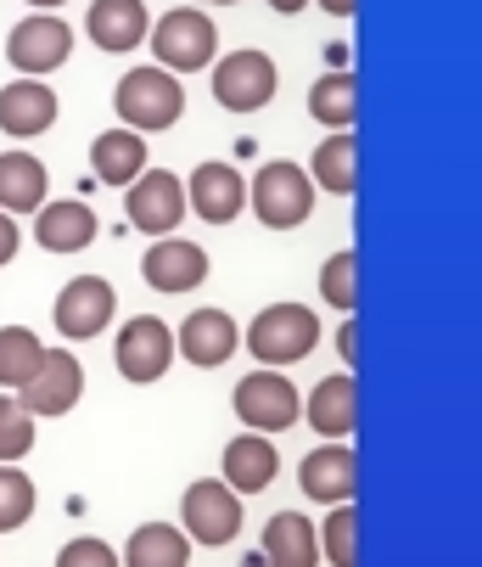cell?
<instances>
[{
	"instance_id": "obj_1",
	"label": "cell",
	"mask_w": 482,
	"mask_h": 567,
	"mask_svg": "<svg viewBox=\"0 0 482 567\" xmlns=\"http://www.w3.org/2000/svg\"><path fill=\"white\" fill-rule=\"evenodd\" d=\"M118 118H124V130H135V135H151V130H169V124H180V113H186V91H180V79L175 73H164V68H129L124 79H118Z\"/></svg>"
},
{
	"instance_id": "obj_2",
	"label": "cell",
	"mask_w": 482,
	"mask_h": 567,
	"mask_svg": "<svg viewBox=\"0 0 482 567\" xmlns=\"http://www.w3.org/2000/svg\"><path fill=\"white\" fill-rule=\"evenodd\" d=\"M151 51H157V68L164 73H197L219 56V23L202 12V7H175L164 12L151 29H146Z\"/></svg>"
},
{
	"instance_id": "obj_3",
	"label": "cell",
	"mask_w": 482,
	"mask_h": 567,
	"mask_svg": "<svg viewBox=\"0 0 482 567\" xmlns=\"http://www.w3.org/2000/svg\"><path fill=\"white\" fill-rule=\"evenodd\" d=\"M314 343H319V320L303 303H270V309L253 315V327H248V349L270 371L275 365H297L303 354H314Z\"/></svg>"
},
{
	"instance_id": "obj_4",
	"label": "cell",
	"mask_w": 482,
	"mask_h": 567,
	"mask_svg": "<svg viewBox=\"0 0 482 567\" xmlns=\"http://www.w3.org/2000/svg\"><path fill=\"white\" fill-rule=\"evenodd\" d=\"M281 91V73L264 51H230L213 62V102L224 113H259Z\"/></svg>"
},
{
	"instance_id": "obj_5",
	"label": "cell",
	"mask_w": 482,
	"mask_h": 567,
	"mask_svg": "<svg viewBox=\"0 0 482 567\" xmlns=\"http://www.w3.org/2000/svg\"><path fill=\"white\" fill-rule=\"evenodd\" d=\"M230 404H235V416L248 422V433H286L297 416H303V399H297V388L281 377V371H253V377H241L235 382V393H230Z\"/></svg>"
},
{
	"instance_id": "obj_6",
	"label": "cell",
	"mask_w": 482,
	"mask_h": 567,
	"mask_svg": "<svg viewBox=\"0 0 482 567\" xmlns=\"http://www.w3.org/2000/svg\"><path fill=\"white\" fill-rule=\"evenodd\" d=\"M248 203H253L259 225H270V230H292V225L308 219V208H314V186H308V175H303L297 164H264V169L253 175V186H248Z\"/></svg>"
},
{
	"instance_id": "obj_7",
	"label": "cell",
	"mask_w": 482,
	"mask_h": 567,
	"mask_svg": "<svg viewBox=\"0 0 482 567\" xmlns=\"http://www.w3.org/2000/svg\"><path fill=\"white\" fill-rule=\"evenodd\" d=\"M113 309H118L113 281H102V276H73V281L56 292L51 320H56V332H62L67 343H85V338H102V332L113 327Z\"/></svg>"
},
{
	"instance_id": "obj_8",
	"label": "cell",
	"mask_w": 482,
	"mask_h": 567,
	"mask_svg": "<svg viewBox=\"0 0 482 567\" xmlns=\"http://www.w3.org/2000/svg\"><path fill=\"white\" fill-rule=\"evenodd\" d=\"M180 523H186L180 534L191 545H230L241 534V495H230L219 477H202L180 501Z\"/></svg>"
},
{
	"instance_id": "obj_9",
	"label": "cell",
	"mask_w": 482,
	"mask_h": 567,
	"mask_svg": "<svg viewBox=\"0 0 482 567\" xmlns=\"http://www.w3.org/2000/svg\"><path fill=\"white\" fill-rule=\"evenodd\" d=\"M78 393H85V365H78L67 349H45V360H40V371L12 393L29 416H67L73 404H78Z\"/></svg>"
},
{
	"instance_id": "obj_10",
	"label": "cell",
	"mask_w": 482,
	"mask_h": 567,
	"mask_svg": "<svg viewBox=\"0 0 482 567\" xmlns=\"http://www.w3.org/2000/svg\"><path fill=\"white\" fill-rule=\"evenodd\" d=\"M113 360L129 382H157L175 365V332L157 315H135L124 320V332L113 338Z\"/></svg>"
},
{
	"instance_id": "obj_11",
	"label": "cell",
	"mask_w": 482,
	"mask_h": 567,
	"mask_svg": "<svg viewBox=\"0 0 482 567\" xmlns=\"http://www.w3.org/2000/svg\"><path fill=\"white\" fill-rule=\"evenodd\" d=\"M124 208H129V225L146 230V236H175V225L186 219V181L175 169H146L135 186H124Z\"/></svg>"
},
{
	"instance_id": "obj_12",
	"label": "cell",
	"mask_w": 482,
	"mask_h": 567,
	"mask_svg": "<svg viewBox=\"0 0 482 567\" xmlns=\"http://www.w3.org/2000/svg\"><path fill=\"white\" fill-rule=\"evenodd\" d=\"M297 489L319 506H354L359 495V455L348 444H319L297 461Z\"/></svg>"
},
{
	"instance_id": "obj_13",
	"label": "cell",
	"mask_w": 482,
	"mask_h": 567,
	"mask_svg": "<svg viewBox=\"0 0 482 567\" xmlns=\"http://www.w3.org/2000/svg\"><path fill=\"white\" fill-rule=\"evenodd\" d=\"M67 51H73V29H67L62 18H51V12L23 18V23L7 34V62H12L18 73H29V79L56 73V68L67 62Z\"/></svg>"
},
{
	"instance_id": "obj_14",
	"label": "cell",
	"mask_w": 482,
	"mask_h": 567,
	"mask_svg": "<svg viewBox=\"0 0 482 567\" xmlns=\"http://www.w3.org/2000/svg\"><path fill=\"white\" fill-rule=\"evenodd\" d=\"M140 276H146V287H151V292L180 298V292H197V287L208 281V254L197 248V241L157 236V241H151V254L140 259Z\"/></svg>"
},
{
	"instance_id": "obj_15",
	"label": "cell",
	"mask_w": 482,
	"mask_h": 567,
	"mask_svg": "<svg viewBox=\"0 0 482 567\" xmlns=\"http://www.w3.org/2000/svg\"><path fill=\"white\" fill-rule=\"evenodd\" d=\"M275 472H281V455H275V444L264 433H241L219 455V483L230 495H264L275 483Z\"/></svg>"
},
{
	"instance_id": "obj_16",
	"label": "cell",
	"mask_w": 482,
	"mask_h": 567,
	"mask_svg": "<svg viewBox=\"0 0 482 567\" xmlns=\"http://www.w3.org/2000/svg\"><path fill=\"white\" fill-rule=\"evenodd\" d=\"M241 349V332H235V320L224 309H191L180 320V332H175V354H186L191 365H224L230 354Z\"/></svg>"
},
{
	"instance_id": "obj_17",
	"label": "cell",
	"mask_w": 482,
	"mask_h": 567,
	"mask_svg": "<svg viewBox=\"0 0 482 567\" xmlns=\"http://www.w3.org/2000/svg\"><path fill=\"white\" fill-rule=\"evenodd\" d=\"M248 203V181L230 164H197V175L186 181V214H202L208 225H230Z\"/></svg>"
},
{
	"instance_id": "obj_18",
	"label": "cell",
	"mask_w": 482,
	"mask_h": 567,
	"mask_svg": "<svg viewBox=\"0 0 482 567\" xmlns=\"http://www.w3.org/2000/svg\"><path fill=\"white\" fill-rule=\"evenodd\" d=\"M34 241L45 254H85L96 241V208L62 197V203H40L34 208Z\"/></svg>"
},
{
	"instance_id": "obj_19",
	"label": "cell",
	"mask_w": 482,
	"mask_h": 567,
	"mask_svg": "<svg viewBox=\"0 0 482 567\" xmlns=\"http://www.w3.org/2000/svg\"><path fill=\"white\" fill-rule=\"evenodd\" d=\"M303 416H308V427L326 439V444H348V433H354V422H359V382H354L348 371L314 382Z\"/></svg>"
},
{
	"instance_id": "obj_20",
	"label": "cell",
	"mask_w": 482,
	"mask_h": 567,
	"mask_svg": "<svg viewBox=\"0 0 482 567\" xmlns=\"http://www.w3.org/2000/svg\"><path fill=\"white\" fill-rule=\"evenodd\" d=\"M56 124V91L45 79H12L7 91H0V130L29 141V135H45Z\"/></svg>"
},
{
	"instance_id": "obj_21",
	"label": "cell",
	"mask_w": 482,
	"mask_h": 567,
	"mask_svg": "<svg viewBox=\"0 0 482 567\" xmlns=\"http://www.w3.org/2000/svg\"><path fill=\"white\" fill-rule=\"evenodd\" d=\"M91 169L102 186H135L146 175V135L135 130H102L91 141Z\"/></svg>"
},
{
	"instance_id": "obj_22",
	"label": "cell",
	"mask_w": 482,
	"mask_h": 567,
	"mask_svg": "<svg viewBox=\"0 0 482 567\" xmlns=\"http://www.w3.org/2000/svg\"><path fill=\"white\" fill-rule=\"evenodd\" d=\"M264 567H319V539L303 512H275L264 523Z\"/></svg>"
},
{
	"instance_id": "obj_23",
	"label": "cell",
	"mask_w": 482,
	"mask_h": 567,
	"mask_svg": "<svg viewBox=\"0 0 482 567\" xmlns=\"http://www.w3.org/2000/svg\"><path fill=\"white\" fill-rule=\"evenodd\" d=\"M51 192V175L34 152H0V214H29Z\"/></svg>"
},
{
	"instance_id": "obj_24",
	"label": "cell",
	"mask_w": 482,
	"mask_h": 567,
	"mask_svg": "<svg viewBox=\"0 0 482 567\" xmlns=\"http://www.w3.org/2000/svg\"><path fill=\"white\" fill-rule=\"evenodd\" d=\"M85 29H91V40H96L102 51H135V45L146 40L151 18H146L140 0H96L91 18H85Z\"/></svg>"
},
{
	"instance_id": "obj_25",
	"label": "cell",
	"mask_w": 482,
	"mask_h": 567,
	"mask_svg": "<svg viewBox=\"0 0 482 567\" xmlns=\"http://www.w3.org/2000/svg\"><path fill=\"white\" fill-rule=\"evenodd\" d=\"M308 186L332 192V197H348V192L359 186V141H354V130H332L326 141L314 146Z\"/></svg>"
},
{
	"instance_id": "obj_26",
	"label": "cell",
	"mask_w": 482,
	"mask_h": 567,
	"mask_svg": "<svg viewBox=\"0 0 482 567\" xmlns=\"http://www.w3.org/2000/svg\"><path fill=\"white\" fill-rule=\"evenodd\" d=\"M124 567H186L191 561V539L175 523H140L129 534V545L118 550Z\"/></svg>"
},
{
	"instance_id": "obj_27",
	"label": "cell",
	"mask_w": 482,
	"mask_h": 567,
	"mask_svg": "<svg viewBox=\"0 0 482 567\" xmlns=\"http://www.w3.org/2000/svg\"><path fill=\"white\" fill-rule=\"evenodd\" d=\"M308 113L326 124V130H354V118H359V85H354V73H326V79H314Z\"/></svg>"
},
{
	"instance_id": "obj_28",
	"label": "cell",
	"mask_w": 482,
	"mask_h": 567,
	"mask_svg": "<svg viewBox=\"0 0 482 567\" xmlns=\"http://www.w3.org/2000/svg\"><path fill=\"white\" fill-rule=\"evenodd\" d=\"M45 360V343L29 332V327H0V388H23Z\"/></svg>"
},
{
	"instance_id": "obj_29",
	"label": "cell",
	"mask_w": 482,
	"mask_h": 567,
	"mask_svg": "<svg viewBox=\"0 0 482 567\" xmlns=\"http://www.w3.org/2000/svg\"><path fill=\"white\" fill-rule=\"evenodd\" d=\"M314 539L332 567H359V512L354 506H332V517L314 528Z\"/></svg>"
},
{
	"instance_id": "obj_30",
	"label": "cell",
	"mask_w": 482,
	"mask_h": 567,
	"mask_svg": "<svg viewBox=\"0 0 482 567\" xmlns=\"http://www.w3.org/2000/svg\"><path fill=\"white\" fill-rule=\"evenodd\" d=\"M34 450V416L23 411V404L12 393H0V466H12Z\"/></svg>"
},
{
	"instance_id": "obj_31",
	"label": "cell",
	"mask_w": 482,
	"mask_h": 567,
	"mask_svg": "<svg viewBox=\"0 0 482 567\" xmlns=\"http://www.w3.org/2000/svg\"><path fill=\"white\" fill-rule=\"evenodd\" d=\"M319 298H326L332 309H354L359 303V259L343 248V254H332L326 259V270H319Z\"/></svg>"
},
{
	"instance_id": "obj_32",
	"label": "cell",
	"mask_w": 482,
	"mask_h": 567,
	"mask_svg": "<svg viewBox=\"0 0 482 567\" xmlns=\"http://www.w3.org/2000/svg\"><path fill=\"white\" fill-rule=\"evenodd\" d=\"M34 517V477H23L18 466H0V534H12Z\"/></svg>"
},
{
	"instance_id": "obj_33",
	"label": "cell",
	"mask_w": 482,
	"mask_h": 567,
	"mask_svg": "<svg viewBox=\"0 0 482 567\" xmlns=\"http://www.w3.org/2000/svg\"><path fill=\"white\" fill-rule=\"evenodd\" d=\"M56 567H124V561H118V550H113L107 539L78 534V539H67V545L56 550Z\"/></svg>"
},
{
	"instance_id": "obj_34",
	"label": "cell",
	"mask_w": 482,
	"mask_h": 567,
	"mask_svg": "<svg viewBox=\"0 0 482 567\" xmlns=\"http://www.w3.org/2000/svg\"><path fill=\"white\" fill-rule=\"evenodd\" d=\"M12 254H18V219L0 214V265H12Z\"/></svg>"
},
{
	"instance_id": "obj_35",
	"label": "cell",
	"mask_w": 482,
	"mask_h": 567,
	"mask_svg": "<svg viewBox=\"0 0 482 567\" xmlns=\"http://www.w3.org/2000/svg\"><path fill=\"white\" fill-rule=\"evenodd\" d=\"M337 349H343V360L354 365V354H359V327H354V320H343V332H337Z\"/></svg>"
},
{
	"instance_id": "obj_36",
	"label": "cell",
	"mask_w": 482,
	"mask_h": 567,
	"mask_svg": "<svg viewBox=\"0 0 482 567\" xmlns=\"http://www.w3.org/2000/svg\"><path fill=\"white\" fill-rule=\"evenodd\" d=\"M319 7H326L332 18H354V7H359V0H319Z\"/></svg>"
},
{
	"instance_id": "obj_37",
	"label": "cell",
	"mask_w": 482,
	"mask_h": 567,
	"mask_svg": "<svg viewBox=\"0 0 482 567\" xmlns=\"http://www.w3.org/2000/svg\"><path fill=\"white\" fill-rule=\"evenodd\" d=\"M270 7H275V12H286V18H292V12H303V7H308V0H270Z\"/></svg>"
},
{
	"instance_id": "obj_38",
	"label": "cell",
	"mask_w": 482,
	"mask_h": 567,
	"mask_svg": "<svg viewBox=\"0 0 482 567\" xmlns=\"http://www.w3.org/2000/svg\"><path fill=\"white\" fill-rule=\"evenodd\" d=\"M29 7H40V12H51V7H62V0H29Z\"/></svg>"
},
{
	"instance_id": "obj_39",
	"label": "cell",
	"mask_w": 482,
	"mask_h": 567,
	"mask_svg": "<svg viewBox=\"0 0 482 567\" xmlns=\"http://www.w3.org/2000/svg\"><path fill=\"white\" fill-rule=\"evenodd\" d=\"M213 7H230V0H213Z\"/></svg>"
}]
</instances>
